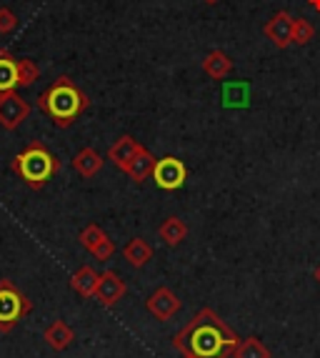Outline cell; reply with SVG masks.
Instances as JSON below:
<instances>
[{
    "label": "cell",
    "mask_w": 320,
    "mask_h": 358,
    "mask_svg": "<svg viewBox=\"0 0 320 358\" xmlns=\"http://www.w3.org/2000/svg\"><path fill=\"white\" fill-rule=\"evenodd\" d=\"M78 241H80V245H83L93 258H98V261H110L115 253V243L98 223H88V226L80 231Z\"/></svg>",
    "instance_id": "cell-7"
},
{
    "label": "cell",
    "mask_w": 320,
    "mask_h": 358,
    "mask_svg": "<svg viewBox=\"0 0 320 358\" xmlns=\"http://www.w3.org/2000/svg\"><path fill=\"white\" fill-rule=\"evenodd\" d=\"M143 150H145V145H143L140 141H136L133 136H120L118 141L110 145V150H108V161L125 173V168L131 166L133 158L140 155Z\"/></svg>",
    "instance_id": "cell-11"
},
{
    "label": "cell",
    "mask_w": 320,
    "mask_h": 358,
    "mask_svg": "<svg viewBox=\"0 0 320 358\" xmlns=\"http://www.w3.org/2000/svg\"><path fill=\"white\" fill-rule=\"evenodd\" d=\"M315 38V28L308 18H293V45H308Z\"/></svg>",
    "instance_id": "cell-22"
},
{
    "label": "cell",
    "mask_w": 320,
    "mask_h": 358,
    "mask_svg": "<svg viewBox=\"0 0 320 358\" xmlns=\"http://www.w3.org/2000/svg\"><path fill=\"white\" fill-rule=\"evenodd\" d=\"M103 166H106V161H103V155L95 148H80L75 153V158H73V168H75V173L83 176V178H93V176H98L103 171Z\"/></svg>",
    "instance_id": "cell-14"
},
{
    "label": "cell",
    "mask_w": 320,
    "mask_h": 358,
    "mask_svg": "<svg viewBox=\"0 0 320 358\" xmlns=\"http://www.w3.org/2000/svg\"><path fill=\"white\" fill-rule=\"evenodd\" d=\"M263 33H266V38L273 43L275 48H280V50L291 48L293 45V15L288 10L275 13L273 18L263 25Z\"/></svg>",
    "instance_id": "cell-9"
},
{
    "label": "cell",
    "mask_w": 320,
    "mask_h": 358,
    "mask_svg": "<svg viewBox=\"0 0 320 358\" xmlns=\"http://www.w3.org/2000/svg\"><path fill=\"white\" fill-rule=\"evenodd\" d=\"M308 3H310V8H313V10L320 13V0H308Z\"/></svg>",
    "instance_id": "cell-24"
},
{
    "label": "cell",
    "mask_w": 320,
    "mask_h": 358,
    "mask_svg": "<svg viewBox=\"0 0 320 358\" xmlns=\"http://www.w3.org/2000/svg\"><path fill=\"white\" fill-rule=\"evenodd\" d=\"M10 168L15 171L20 180L28 185L30 191H41L50 180L58 176L60 161L58 155L43 143H30L25 150H20L10 161Z\"/></svg>",
    "instance_id": "cell-3"
},
{
    "label": "cell",
    "mask_w": 320,
    "mask_h": 358,
    "mask_svg": "<svg viewBox=\"0 0 320 358\" xmlns=\"http://www.w3.org/2000/svg\"><path fill=\"white\" fill-rule=\"evenodd\" d=\"M43 341H45L53 351L60 353V351H66V348L73 346V341H75V331H73L66 321H53L45 331H43Z\"/></svg>",
    "instance_id": "cell-12"
},
{
    "label": "cell",
    "mask_w": 320,
    "mask_h": 358,
    "mask_svg": "<svg viewBox=\"0 0 320 358\" xmlns=\"http://www.w3.org/2000/svg\"><path fill=\"white\" fill-rule=\"evenodd\" d=\"M18 88V60L13 58L10 50H0V93Z\"/></svg>",
    "instance_id": "cell-18"
},
{
    "label": "cell",
    "mask_w": 320,
    "mask_h": 358,
    "mask_svg": "<svg viewBox=\"0 0 320 358\" xmlns=\"http://www.w3.org/2000/svg\"><path fill=\"white\" fill-rule=\"evenodd\" d=\"M30 115V103L18 90L0 93V126L6 131H18Z\"/></svg>",
    "instance_id": "cell-6"
},
{
    "label": "cell",
    "mask_w": 320,
    "mask_h": 358,
    "mask_svg": "<svg viewBox=\"0 0 320 358\" xmlns=\"http://www.w3.org/2000/svg\"><path fill=\"white\" fill-rule=\"evenodd\" d=\"M123 258L131 263L133 268H143L145 263L153 261V245L143 238H131L123 248Z\"/></svg>",
    "instance_id": "cell-17"
},
{
    "label": "cell",
    "mask_w": 320,
    "mask_h": 358,
    "mask_svg": "<svg viewBox=\"0 0 320 358\" xmlns=\"http://www.w3.org/2000/svg\"><path fill=\"white\" fill-rule=\"evenodd\" d=\"M203 73L213 80H226L228 76L233 73V60L228 53H223L220 48L210 50V53L203 58Z\"/></svg>",
    "instance_id": "cell-13"
},
{
    "label": "cell",
    "mask_w": 320,
    "mask_h": 358,
    "mask_svg": "<svg viewBox=\"0 0 320 358\" xmlns=\"http://www.w3.org/2000/svg\"><path fill=\"white\" fill-rule=\"evenodd\" d=\"M125 293H128V286H125V281L115 273V271L101 273L98 288H95V301H98V303H103L106 308H113Z\"/></svg>",
    "instance_id": "cell-10"
},
{
    "label": "cell",
    "mask_w": 320,
    "mask_h": 358,
    "mask_svg": "<svg viewBox=\"0 0 320 358\" xmlns=\"http://www.w3.org/2000/svg\"><path fill=\"white\" fill-rule=\"evenodd\" d=\"M18 28V15L10 8H0V36H10Z\"/></svg>",
    "instance_id": "cell-23"
},
{
    "label": "cell",
    "mask_w": 320,
    "mask_h": 358,
    "mask_svg": "<svg viewBox=\"0 0 320 358\" xmlns=\"http://www.w3.org/2000/svg\"><path fill=\"white\" fill-rule=\"evenodd\" d=\"M238 334L213 308H201L196 316L173 336V348L183 356L196 358H231L238 346Z\"/></svg>",
    "instance_id": "cell-1"
},
{
    "label": "cell",
    "mask_w": 320,
    "mask_h": 358,
    "mask_svg": "<svg viewBox=\"0 0 320 358\" xmlns=\"http://www.w3.org/2000/svg\"><path fill=\"white\" fill-rule=\"evenodd\" d=\"M98 278L101 273H95L90 266H80V268L73 273L71 288L80 296V299H95V288H98Z\"/></svg>",
    "instance_id": "cell-15"
},
{
    "label": "cell",
    "mask_w": 320,
    "mask_h": 358,
    "mask_svg": "<svg viewBox=\"0 0 320 358\" xmlns=\"http://www.w3.org/2000/svg\"><path fill=\"white\" fill-rule=\"evenodd\" d=\"M155 161H158V158H155V155L150 153L148 148H145L140 155H136V158H133L131 166L125 168V173L131 176V180H136V183H145V180L153 176Z\"/></svg>",
    "instance_id": "cell-19"
},
{
    "label": "cell",
    "mask_w": 320,
    "mask_h": 358,
    "mask_svg": "<svg viewBox=\"0 0 320 358\" xmlns=\"http://www.w3.org/2000/svg\"><path fill=\"white\" fill-rule=\"evenodd\" d=\"M158 236L166 245L175 248V245H180L188 238V226H185V221H180L178 215H170V218H166V221L160 223Z\"/></svg>",
    "instance_id": "cell-16"
},
{
    "label": "cell",
    "mask_w": 320,
    "mask_h": 358,
    "mask_svg": "<svg viewBox=\"0 0 320 358\" xmlns=\"http://www.w3.org/2000/svg\"><path fill=\"white\" fill-rule=\"evenodd\" d=\"M231 358H270V351H268V346L258 336H248V338L238 341Z\"/></svg>",
    "instance_id": "cell-20"
},
{
    "label": "cell",
    "mask_w": 320,
    "mask_h": 358,
    "mask_svg": "<svg viewBox=\"0 0 320 358\" xmlns=\"http://www.w3.org/2000/svg\"><path fill=\"white\" fill-rule=\"evenodd\" d=\"M33 310L23 291L8 278H0V334H10L25 316Z\"/></svg>",
    "instance_id": "cell-4"
},
{
    "label": "cell",
    "mask_w": 320,
    "mask_h": 358,
    "mask_svg": "<svg viewBox=\"0 0 320 358\" xmlns=\"http://www.w3.org/2000/svg\"><path fill=\"white\" fill-rule=\"evenodd\" d=\"M38 108L55 128H71L90 108V98L68 76H60L38 96Z\"/></svg>",
    "instance_id": "cell-2"
},
{
    "label": "cell",
    "mask_w": 320,
    "mask_h": 358,
    "mask_svg": "<svg viewBox=\"0 0 320 358\" xmlns=\"http://www.w3.org/2000/svg\"><path fill=\"white\" fill-rule=\"evenodd\" d=\"M203 3H208V6H215V3H220V0H203Z\"/></svg>",
    "instance_id": "cell-26"
},
{
    "label": "cell",
    "mask_w": 320,
    "mask_h": 358,
    "mask_svg": "<svg viewBox=\"0 0 320 358\" xmlns=\"http://www.w3.org/2000/svg\"><path fill=\"white\" fill-rule=\"evenodd\" d=\"M150 178L155 180L160 191L166 193H173V191H180L188 180V168L180 158L175 155H166V158H158L155 161V168H153V176Z\"/></svg>",
    "instance_id": "cell-5"
},
{
    "label": "cell",
    "mask_w": 320,
    "mask_h": 358,
    "mask_svg": "<svg viewBox=\"0 0 320 358\" xmlns=\"http://www.w3.org/2000/svg\"><path fill=\"white\" fill-rule=\"evenodd\" d=\"M313 275H315V281L320 283V266H318V268H315V273H313Z\"/></svg>",
    "instance_id": "cell-25"
},
{
    "label": "cell",
    "mask_w": 320,
    "mask_h": 358,
    "mask_svg": "<svg viewBox=\"0 0 320 358\" xmlns=\"http://www.w3.org/2000/svg\"><path fill=\"white\" fill-rule=\"evenodd\" d=\"M41 78V68H38L36 60L20 58L18 60V88H28Z\"/></svg>",
    "instance_id": "cell-21"
},
{
    "label": "cell",
    "mask_w": 320,
    "mask_h": 358,
    "mask_svg": "<svg viewBox=\"0 0 320 358\" xmlns=\"http://www.w3.org/2000/svg\"><path fill=\"white\" fill-rule=\"evenodd\" d=\"M145 310L155 321H170L180 310V299L168 286H160L145 299Z\"/></svg>",
    "instance_id": "cell-8"
},
{
    "label": "cell",
    "mask_w": 320,
    "mask_h": 358,
    "mask_svg": "<svg viewBox=\"0 0 320 358\" xmlns=\"http://www.w3.org/2000/svg\"><path fill=\"white\" fill-rule=\"evenodd\" d=\"M183 358H196V356H183Z\"/></svg>",
    "instance_id": "cell-27"
}]
</instances>
